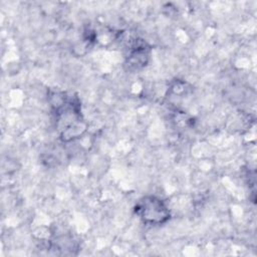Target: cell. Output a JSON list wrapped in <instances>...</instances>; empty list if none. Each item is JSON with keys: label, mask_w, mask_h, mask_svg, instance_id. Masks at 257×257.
<instances>
[{"label": "cell", "mask_w": 257, "mask_h": 257, "mask_svg": "<svg viewBox=\"0 0 257 257\" xmlns=\"http://www.w3.org/2000/svg\"><path fill=\"white\" fill-rule=\"evenodd\" d=\"M135 211L144 223L151 225L162 224L170 219V211L167 205L154 196L142 198L137 203Z\"/></svg>", "instance_id": "cell-1"}]
</instances>
